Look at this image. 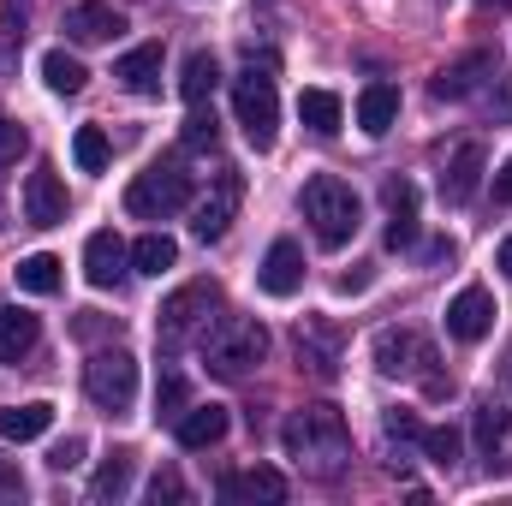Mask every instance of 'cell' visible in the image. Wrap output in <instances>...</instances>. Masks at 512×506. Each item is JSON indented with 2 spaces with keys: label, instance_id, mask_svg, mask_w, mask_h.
Wrapping results in <instances>:
<instances>
[{
  "label": "cell",
  "instance_id": "6da1fadb",
  "mask_svg": "<svg viewBox=\"0 0 512 506\" xmlns=\"http://www.w3.org/2000/svg\"><path fill=\"white\" fill-rule=\"evenodd\" d=\"M280 447L304 477H340L352 465V429L334 405H304L280 423Z\"/></svg>",
  "mask_w": 512,
  "mask_h": 506
},
{
  "label": "cell",
  "instance_id": "7a4b0ae2",
  "mask_svg": "<svg viewBox=\"0 0 512 506\" xmlns=\"http://www.w3.org/2000/svg\"><path fill=\"white\" fill-rule=\"evenodd\" d=\"M298 209H304V221H310L316 245H328V251L352 245V233H358V191H352L346 179H334V173H316V179L304 185Z\"/></svg>",
  "mask_w": 512,
  "mask_h": 506
},
{
  "label": "cell",
  "instance_id": "3957f363",
  "mask_svg": "<svg viewBox=\"0 0 512 506\" xmlns=\"http://www.w3.org/2000/svg\"><path fill=\"white\" fill-rule=\"evenodd\" d=\"M233 108H239V126L251 137V149H274L280 137V96H274V60H245V72L233 78Z\"/></svg>",
  "mask_w": 512,
  "mask_h": 506
},
{
  "label": "cell",
  "instance_id": "277c9868",
  "mask_svg": "<svg viewBox=\"0 0 512 506\" xmlns=\"http://www.w3.org/2000/svg\"><path fill=\"white\" fill-rule=\"evenodd\" d=\"M262 358H268V328L251 322V316H227V322L209 334V346H203L209 376H221V381H245Z\"/></svg>",
  "mask_w": 512,
  "mask_h": 506
},
{
  "label": "cell",
  "instance_id": "5b68a950",
  "mask_svg": "<svg viewBox=\"0 0 512 506\" xmlns=\"http://www.w3.org/2000/svg\"><path fill=\"white\" fill-rule=\"evenodd\" d=\"M185 203H191V173L179 161H155L126 185V215H137V221H167Z\"/></svg>",
  "mask_w": 512,
  "mask_h": 506
},
{
  "label": "cell",
  "instance_id": "8992f818",
  "mask_svg": "<svg viewBox=\"0 0 512 506\" xmlns=\"http://www.w3.org/2000/svg\"><path fill=\"white\" fill-rule=\"evenodd\" d=\"M215 310H221V286H215V280H191V286H179V292L155 310V340H161V352H179L197 328H209Z\"/></svg>",
  "mask_w": 512,
  "mask_h": 506
},
{
  "label": "cell",
  "instance_id": "52a82bcc",
  "mask_svg": "<svg viewBox=\"0 0 512 506\" xmlns=\"http://www.w3.org/2000/svg\"><path fill=\"white\" fill-rule=\"evenodd\" d=\"M370 352H376V370H382V376H393V381H423L435 399L447 393V381L429 370V364H435V346H429L417 328H382Z\"/></svg>",
  "mask_w": 512,
  "mask_h": 506
},
{
  "label": "cell",
  "instance_id": "ba28073f",
  "mask_svg": "<svg viewBox=\"0 0 512 506\" xmlns=\"http://www.w3.org/2000/svg\"><path fill=\"white\" fill-rule=\"evenodd\" d=\"M239 203H245V179H239L233 167H221V173L209 179V191L191 203V233H197L203 245L227 239V227L239 221Z\"/></svg>",
  "mask_w": 512,
  "mask_h": 506
},
{
  "label": "cell",
  "instance_id": "9c48e42d",
  "mask_svg": "<svg viewBox=\"0 0 512 506\" xmlns=\"http://www.w3.org/2000/svg\"><path fill=\"white\" fill-rule=\"evenodd\" d=\"M84 393L102 405V411H126L131 399H137V358L131 352H96L90 364H84Z\"/></svg>",
  "mask_w": 512,
  "mask_h": 506
},
{
  "label": "cell",
  "instance_id": "30bf717a",
  "mask_svg": "<svg viewBox=\"0 0 512 506\" xmlns=\"http://www.w3.org/2000/svg\"><path fill=\"white\" fill-rule=\"evenodd\" d=\"M120 30H126V12H120V6H108V0H78V6L66 12V36H72V42H84V48L114 42Z\"/></svg>",
  "mask_w": 512,
  "mask_h": 506
},
{
  "label": "cell",
  "instance_id": "8fae6325",
  "mask_svg": "<svg viewBox=\"0 0 512 506\" xmlns=\"http://www.w3.org/2000/svg\"><path fill=\"white\" fill-rule=\"evenodd\" d=\"M501 66H495V54H465V60H453V66H441L435 72V84H429V96L435 102H465L483 78H495Z\"/></svg>",
  "mask_w": 512,
  "mask_h": 506
},
{
  "label": "cell",
  "instance_id": "7c38bea8",
  "mask_svg": "<svg viewBox=\"0 0 512 506\" xmlns=\"http://www.w3.org/2000/svg\"><path fill=\"white\" fill-rule=\"evenodd\" d=\"M24 221L30 227H60L66 221V185L54 179V167H36L24 179Z\"/></svg>",
  "mask_w": 512,
  "mask_h": 506
},
{
  "label": "cell",
  "instance_id": "4fadbf2b",
  "mask_svg": "<svg viewBox=\"0 0 512 506\" xmlns=\"http://www.w3.org/2000/svg\"><path fill=\"white\" fill-rule=\"evenodd\" d=\"M489 328H495V298H489L483 286H465V292L447 304V334L471 346V340H483Z\"/></svg>",
  "mask_w": 512,
  "mask_h": 506
},
{
  "label": "cell",
  "instance_id": "5bb4252c",
  "mask_svg": "<svg viewBox=\"0 0 512 506\" xmlns=\"http://www.w3.org/2000/svg\"><path fill=\"white\" fill-rule=\"evenodd\" d=\"M179 447L185 453H203V447H221L227 441V405H185L179 423H173Z\"/></svg>",
  "mask_w": 512,
  "mask_h": 506
},
{
  "label": "cell",
  "instance_id": "9a60e30c",
  "mask_svg": "<svg viewBox=\"0 0 512 506\" xmlns=\"http://www.w3.org/2000/svg\"><path fill=\"white\" fill-rule=\"evenodd\" d=\"M256 280H262L268 298H292V292L304 286V251H298L292 239H274L268 256H262V274H256Z\"/></svg>",
  "mask_w": 512,
  "mask_h": 506
},
{
  "label": "cell",
  "instance_id": "2e32d148",
  "mask_svg": "<svg viewBox=\"0 0 512 506\" xmlns=\"http://www.w3.org/2000/svg\"><path fill=\"white\" fill-rule=\"evenodd\" d=\"M382 203H387V251H405L417 239V185L411 179H387Z\"/></svg>",
  "mask_w": 512,
  "mask_h": 506
},
{
  "label": "cell",
  "instance_id": "e0dca14e",
  "mask_svg": "<svg viewBox=\"0 0 512 506\" xmlns=\"http://www.w3.org/2000/svg\"><path fill=\"white\" fill-rule=\"evenodd\" d=\"M126 262H131V251L120 245V233H108V227H102V233H90V245H84V280H90V286H102V292H108V286H120Z\"/></svg>",
  "mask_w": 512,
  "mask_h": 506
},
{
  "label": "cell",
  "instance_id": "ac0fdd59",
  "mask_svg": "<svg viewBox=\"0 0 512 506\" xmlns=\"http://www.w3.org/2000/svg\"><path fill=\"white\" fill-rule=\"evenodd\" d=\"M483 167H489L483 143H459L453 161H447V173H441V197H447V203H471L477 185H483Z\"/></svg>",
  "mask_w": 512,
  "mask_h": 506
},
{
  "label": "cell",
  "instance_id": "d6986e66",
  "mask_svg": "<svg viewBox=\"0 0 512 506\" xmlns=\"http://www.w3.org/2000/svg\"><path fill=\"white\" fill-rule=\"evenodd\" d=\"M221 495L227 501H262V506H280L286 501V477L280 471H268V465H251V471H233V477H221Z\"/></svg>",
  "mask_w": 512,
  "mask_h": 506
},
{
  "label": "cell",
  "instance_id": "ffe728a7",
  "mask_svg": "<svg viewBox=\"0 0 512 506\" xmlns=\"http://www.w3.org/2000/svg\"><path fill=\"white\" fill-rule=\"evenodd\" d=\"M42 340V322L18 304H0V364H24Z\"/></svg>",
  "mask_w": 512,
  "mask_h": 506
},
{
  "label": "cell",
  "instance_id": "44dd1931",
  "mask_svg": "<svg viewBox=\"0 0 512 506\" xmlns=\"http://www.w3.org/2000/svg\"><path fill=\"white\" fill-rule=\"evenodd\" d=\"M298 364H304L310 376L334 381L340 376V340H334L322 322H298Z\"/></svg>",
  "mask_w": 512,
  "mask_h": 506
},
{
  "label": "cell",
  "instance_id": "7402d4cb",
  "mask_svg": "<svg viewBox=\"0 0 512 506\" xmlns=\"http://www.w3.org/2000/svg\"><path fill=\"white\" fill-rule=\"evenodd\" d=\"M114 78L126 84L131 96H155L161 90V42H137L131 54H120Z\"/></svg>",
  "mask_w": 512,
  "mask_h": 506
},
{
  "label": "cell",
  "instance_id": "603a6c76",
  "mask_svg": "<svg viewBox=\"0 0 512 506\" xmlns=\"http://www.w3.org/2000/svg\"><path fill=\"white\" fill-rule=\"evenodd\" d=\"M48 423H54V405H42V399L6 405L0 411V441H36V435H48Z\"/></svg>",
  "mask_w": 512,
  "mask_h": 506
},
{
  "label": "cell",
  "instance_id": "cb8c5ba5",
  "mask_svg": "<svg viewBox=\"0 0 512 506\" xmlns=\"http://www.w3.org/2000/svg\"><path fill=\"white\" fill-rule=\"evenodd\" d=\"M393 120H399V90H393V84H370V90L358 96V126L370 131V137H382Z\"/></svg>",
  "mask_w": 512,
  "mask_h": 506
},
{
  "label": "cell",
  "instance_id": "d4e9b609",
  "mask_svg": "<svg viewBox=\"0 0 512 506\" xmlns=\"http://www.w3.org/2000/svg\"><path fill=\"white\" fill-rule=\"evenodd\" d=\"M215 84H221V66H215V54H185V72H179V96L197 108V102H209L215 96Z\"/></svg>",
  "mask_w": 512,
  "mask_h": 506
},
{
  "label": "cell",
  "instance_id": "484cf974",
  "mask_svg": "<svg viewBox=\"0 0 512 506\" xmlns=\"http://www.w3.org/2000/svg\"><path fill=\"white\" fill-rule=\"evenodd\" d=\"M42 78H48V90H54V96H78V90L90 84L84 60H72L66 48H48V54H42Z\"/></svg>",
  "mask_w": 512,
  "mask_h": 506
},
{
  "label": "cell",
  "instance_id": "4316f807",
  "mask_svg": "<svg viewBox=\"0 0 512 506\" xmlns=\"http://www.w3.org/2000/svg\"><path fill=\"white\" fill-rule=\"evenodd\" d=\"M12 274H18V286H24V292H36V298H54V292H60V280H66V274H60V256H48V251L24 256Z\"/></svg>",
  "mask_w": 512,
  "mask_h": 506
},
{
  "label": "cell",
  "instance_id": "83f0119b",
  "mask_svg": "<svg viewBox=\"0 0 512 506\" xmlns=\"http://www.w3.org/2000/svg\"><path fill=\"white\" fill-rule=\"evenodd\" d=\"M298 120L316 131V137H334L340 131V96L334 90H304L298 96Z\"/></svg>",
  "mask_w": 512,
  "mask_h": 506
},
{
  "label": "cell",
  "instance_id": "f1b7e54d",
  "mask_svg": "<svg viewBox=\"0 0 512 506\" xmlns=\"http://www.w3.org/2000/svg\"><path fill=\"white\" fill-rule=\"evenodd\" d=\"M173 262H179V245H173L167 233H143V239L131 245V268H137V274H167Z\"/></svg>",
  "mask_w": 512,
  "mask_h": 506
},
{
  "label": "cell",
  "instance_id": "f546056e",
  "mask_svg": "<svg viewBox=\"0 0 512 506\" xmlns=\"http://www.w3.org/2000/svg\"><path fill=\"white\" fill-rule=\"evenodd\" d=\"M126 489H131V453L102 459V471L90 477V501H126Z\"/></svg>",
  "mask_w": 512,
  "mask_h": 506
},
{
  "label": "cell",
  "instance_id": "4dcf8cb0",
  "mask_svg": "<svg viewBox=\"0 0 512 506\" xmlns=\"http://www.w3.org/2000/svg\"><path fill=\"white\" fill-rule=\"evenodd\" d=\"M108 155H114V149H108V131L102 126H78V137H72V161H78L84 173H102Z\"/></svg>",
  "mask_w": 512,
  "mask_h": 506
},
{
  "label": "cell",
  "instance_id": "1f68e13d",
  "mask_svg": "<svg viewBox=\"0 0 512 506\" xmlns=\"http://www.w3.org/2000/svg\"><path fill=\"white\" fill-rule=\"evenodd\" d=\"M507 429H512V411L507 405H495V399H483V405H477V447L495 453V447L507 441Z\"/></svg>",
  "mask_w": 512,
  "mask_h": 506
},
{
  "label": "cell",
  "instance_id": "d6a6232c",
  "mask_svg": "<svg viewBox=\"0 0 512 506\" xmlns=\"http://www.w3.org/2000/svg\"><path fill=\"white\" fill-rule=\"evenodd\" d=\"M179 411H185V376L179 370H161V381H155V417L179 423Z\"/></svg>",
  "mask_w": 512,
  "mask_h": 506
},
{
  "label": "cell",
  "instance_id": "836d02e7",
  "mask_svg": "<svg viewBox=\"0 0 512 506\" xmlns=\"http://www.w3.org/2000/svg\"><path fill=\"white\" fill-rule=\"evenodd\" d=\"M423 453L453 471V465H459V429H423Z\"/></svg>",
  "mask_w": 512,
  "mask_h": 506
},
{
  "label": "cell",
  "instance_id": "e575fe53",
  "mask_svg": "<svg viewBox=\"0 0 512 506\" xmlns=\"http://www.w3.org/2000/svg\"><path fill=\"white\" fill-rule=\"evenodd\" d=\"M24 149H30V131L18 126V120H0V167H12Z\"/></svg>",
  "mask_w": 512,
  "mask_h": 506
},
{
  "label": "cell",
  "instance_id": "d590c367",
  "mask_svg": "<svg viewBox=\"0 0 512 506\" xmlns=\"http://www.w3.org/2000/svg\"><path fill=\"white\" fill-rule=\"evenodd\" d=\"M209 143H215V114H203V102H197L185 120V149H209Z\"/></svg>",
  "mask_w": 512,
  "mask_h": 506
},
{
  "label": "cell",
  "instance_id": "8d00e7d4",
  "mask_svg": "<svg viewBox=\"0 0 512 506\" xmlns=\"http://www.w3.org/2000/svg\"><path fill=\"white\" fill-rule=\"evenodd\" d=\"M387 435H393V441H423V423L399 405V411H387Z\"/></svg>",
  "mask_w": 512,
  "mask_h": 506
},
{
  "label": "cell",
  "instance_id": "74e56055",
  "mask_svg": "<svg viewBox=\"0 0 512 506\" xmlns=\"http://www.w3.org/2000/svg\"><path fill=\"white\" fill-rule=\"evenodd\" d=\"M149 501H185V483H179V471H155V483H149Z\"/></svg>",
  "mask_w": 512,
  "mask_h": 506
},
{
  "label": "cell",
  "instance_id": "f35d334b",
  "mask_svg": "<svg viewBox=\"0 0 512 506\" xmlns=\"http://www.w3.org/2000/svg\"><path fill=\"white\" fill-rule=\"evenodd\" d=\"M483 108H489L495 120H512V78H507V72H501V96L489 90V96H483Z\"/></svg>",
  "mask_w": 512,
  "mask_h": 506
},
{
  "label": "cell",
  "instance_id": "ab89813d",
  "mask_svg": "<svg viewBox=\"0 0 512 506\" xmlns=\"http://www.w3.org/2000/svg\"><path fill=\"white\" fill-rule=\"evenodd\" d=\"M78 459H84V441H60V447L48 453V465H54V471H72Z\"/></svg>",
  "mask_w": 512,
  "mask_h": 506
},
{
  "label": "cell",
  "instance_id": "60d3db41",
  "mask_svg": "<svg viewBox=\"0 0 512 506\" xmlns=\"http://www.w3.org/2000/svg\"><path fill=\"white\" fill-rule=\"evenodd\" d=\"M18 495H24V477L12 459H0V501H18Z\"/></svg>",
  "mask_w": 512,
  "mask_h": 506
},
{
  "label": "cell",
  "instance_id": "b9f144b4",
  "mask_svg": "<svg viewBox=\"0 0 512 506\" xmlns=\"http://www.w3.org/2000/svg\"><path fill=\"white\" fill-rule=\"evenodd\" d=\"M495 203H512V155L501 161V173H495Z\"/></svg>",
  "mask_w": 512,
  "mask_h": 506
},
{
  "label": "cell",
  "instance_id": "7bdbcfd3",
  "mask_svg": "<svg viewBox=\"0 0 512 506\" xmlns=\"http://www.w3.org/2000/svg\"><path fill=\"white\" fill-rule=\"evenodd\" d=\"M495 262H501V274H507V280H512V239H507V245H501V256H495Z\"/></svg>",
  "mask_w": 512,
  "mask_h": 506
},
{
  "label": "cell",
  "instance_id": "ee69618b",
  "mask_svg": "<svg viewBox=\"0 0 512 506\" xmlns=\"http://www.w3.org/2000/svg\"><path fill=\"white\" fill-rule=\"evenodd\" d=\"M483 6H512V0H483Z\"/></svg>",
  "mask_w": 512,
  "mask_h": 506
},
{
  "label": "cell",
  "instance_id": "f6af8a7d",
  "mask_svg": "<svg viewBox=\"0 0 512 506\" xmlns=\"http://www.w3.org/2000/svg\"><path fill=\"white\" fill-rule=\"evenodd\" d=\"M507 376H512V352H507Z\"/></svg>",
  "mask_w": 512,
  "mask_h": 506
}]
</instances>
